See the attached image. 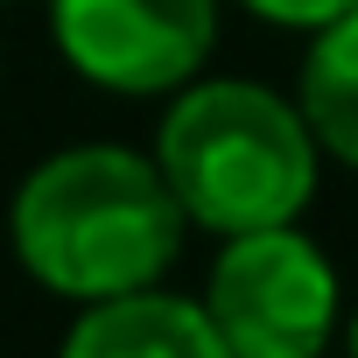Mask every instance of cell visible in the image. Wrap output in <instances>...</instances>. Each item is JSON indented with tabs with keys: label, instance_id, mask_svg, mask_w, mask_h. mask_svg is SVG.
I'll return each mask as SVG.
<instances>
[{
	"label": "cell",
	"instance_id": "obj_3",
	"mask_svg": "<svg viewBox=\"0 0 358 358\" xmlns=\"http://www.w3.org/2000/svg\"><path fill=\"white\" fill-rule=\"evenodd\" d=\"M232 358H323L344 330L337 260L302 225L239 232L211 253L197 295Z\"/></svg>",
	"mask_w": 358,
	"mask_h": 358
},
{
	"label": "cell",
	"instance_id": "obj_9",
	"mask_svg": "<svg viewBox=\"0 0 358 358\" xmlns=\"http://www.w3.org/2000/svg\"><path fill=\"white\" fill-rule=\"evenodd\" d=\"M0 8H8V0H0Z\"/></svg>",
	"mask_w": 358,
	"mask_h": 358
},
{
	"label": "cell",
	"instance_id": "obj_8",
	"mask_svg": "<svg viewBox=\"0 0 358 358\" xmlns=\"http://www.w3.org/2000/svg\"><path fill=\"white\" fill-rule=\"evenodd\" d=\"M344 358H358V309L344 316Z\"/></svg>",
	"mask_w": 358,
	"mask_h": 358
},
{
	"label": "cell",
	"instance_id": "obj_6",
	"mask_svg": "<svg viewBox=\"0 0 358 358\" xmlns=\"http://www.w3.org/2000/svg\"><path fill=\"white\" fill-rule=\"evenodd\" d=\"M288 99H295L309 141L323 148V162H337V169L358 176V8L337 15V22H323L309 36Z\"/></svg>",
	"mask_w": 358,
	"mask_h": 358
},
{
	"label": "cell",
	"instance_id": "obj_4",
	"mask_svg": "<svg viewBox=\"0 0 358 358\" xmlns=\"http://www.w3.org/2000/svg\"><path fill=\"white\" fill-rule=\"evenodd\" d=\"M50 43L78 85L113 99H176L211 71L225 0H43Z\"/></svg>",
	"mask_w": 358,
	"mask_h": 358
},
{
	"label": "cell",
	"instance_id": "obj_7",
	"mask_svg": "<svg viewBox=\"0 0 358 358\" xmlns=\"http://www.w3.org/2000/svg\"><path fill=\"white\" fill-rule=\"evenodd\" d=\"M225 8H239V15H253L260 29H288V36H316L323 22H337V15H351L358 0H225Z\"/></svg>",
	"mask_w": 358,
	"mask_h": 358
},
{
	"label": "cell",
	"instance_id": "obj_1",
	"mask_svg": "<svg viewBox=\"0 0 358 358\" xmlns=\"http://www.w3.org/2000/svg\"><path fill=\"white\" fill-rule=\"evenodd\" d=\"M183 239L190 218L162 162L127 141H71L43 155L8 204V246L22 274L71 309L162 288L183 260Z\"/></svg>",
	"mask_w": 358,
	"mask_h": 358
},
{
	"label": "cell",
	"instance_id": "obj_2",
	"mask_svg": "<svg viewBox=\"0 0 358 358\" xmlns=\"http://www.w3.org/2000/svg\"><path fill=\"white\" fill-rule=\"evenodd\" d=\"M190 232L239 239L267 225H302L323 183V148L309 141L288 92L260 78H190L162 106L155 148Z\"/></svg>",
	"mask_w": 358,
	"mask_h": 358
},
{
	"label": "cell",
	"instance_id": "obj_5",
	"mask_svg": "<svg viewBox=\"0 0 358 358\" xmlns=\"http://www.w3.org/2000/svg\"><path fill=\"white\" fill-rule=\"evenodd\" d=\"M57 358H232V351L197 295L134 288V295L85 302L71 316Z\"/></svg>",
	"mask_w": 358,
	"mask_h": 358
}]
</instances>
